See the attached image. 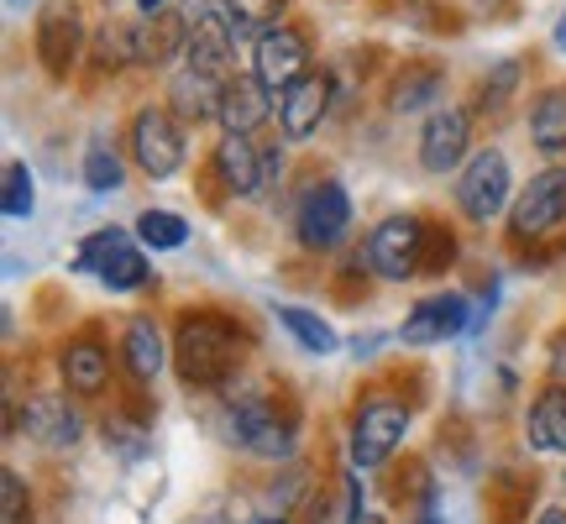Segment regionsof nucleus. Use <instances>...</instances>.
Returning a JSON list of instances; mask_svg holds the SVG:
<instances>
[{
  "label": "nucleus",
  "mask_w": 566,
  "mask_h": 524,
  "mask_svg": "<svg viewBox=\"0 0 566 524\" xmlns=\"http://www.w3.org/2000/svg\"><path fill=\"white\" fill-rule=\"evenodd\" d=\"M279 11H283V0H226V17L237 27V38H242V32H258V38H263L268 27H279Z\"/></svg>",
  "instance_id": "obj_30"
},
{
  "label": "nucleus",
  "mask_w": 566,
  "mask_h": 524,
  "mask_svg": "<svg viewBox=\"0 0 566 524\" xmlns=\"http://www.w3.org/2000/svg\"><path fill=\"white\" fill-rule=\"evenodd\" d=\"M210 168H216V179H221L226 195H237V200L263 195V153H258V142L242 137V132H226V137L216 142Z\"/></svg>",
  "instance_id": "obj_15"
},
{
  "label": "nucleus",
  "mask_w": 566,
  "mask_h": 524,
  "mask_svg": "<svg viewBox=\"0 0 566 524\" xmlns=\"http://www.w3.org/2000/svg\"><path fill=\"white\" fill-rule=\"evenodd\" d=\"M367 268L388 283H405L424 268V221L420 216H388L367 237Z\"/></svg>",
  "instance_id": "obj_6"
},
{
  "label": "nucleus",
  "mask_w": 566,
  "mask_h": 524,
  "mask_svg": "<svg viewBox=\"0 0 566 524\" xmlns=\"http://www.w3.org/2000/svg\"><path fill=\"white\" fill-rule=\"evenodd\" d=\"M331 74H304L300 84H289L283 90V101H279V126H283V137L289 142H304L315 126L331 116Z\"/></svg>",
  "instance_id": "obj_16"
},
{
  "label": "nucleus",
  "mask_w": 566,
  "mask_h": 524,
  "mask_svg": "<svg viewBox=\"0 0 566 524\" xmlns=\"http://www.w3.org/2000/svg\"><path fill=\"white\" fill-rule=\"evenodd\" d=\"M84 184L95 189V195H116L122 189V158H116V147L105 137H95L90 147H84Z\"/></svg>",
  "instance_id": "obj_28"
},
{
  "label": "nucleus",
  "mask_w": 566,
  "mask_h": 524,
  "mask_svg": "<svg viewBox=\"0 0 566 524\" xmlns=\"http://www.w3.org/2000/svg\"><path fill=\"white\" fill-rule=\"evenodd\" d=\"M80 268L111 289V294H137L153 279V262L142 258V247H132L126 231H90L80 242Z\"/></svg>",
  "instance_id": "obj_3"
},
{
  "label": "nucleus",
  "mask_w": 566,
  "mask_h": 524,
  "mask_svg": "<svg viewBox=\"0 0 566 524\" xmlns=\"http://www.w3.org/2000/svg\"><path fill=\"white\" fill-rule=\"evenodd\" d=\"M105 378H111V357H105V346L95 336H80V342L63 346V384L74 388V394H101Z\"/></svg>",
  "instance_id": "obj_23"
},
{
  "label": "nucleus",
  "mask_w": 566,
  "mask_h": 524,
  "mask_svg": "<svg viewBox=\"0 0 566 524\" xmlns=\"http://www.w3.org/2000/svg\"><path fill=\"white\" fill-rule=\"evenodd\" d=\"M258 524H283V520H258Z\"/></svg>",
  "instance_id": "obj_39"
},
{
  "label": "nucleus",
  "mask_w": 566,
  "mask_h": 524,
  "mask_svg": "<svg viewBox=\"0 0 566 524\" xmlns=\"http://www.w3.org/2000/svg\"><path fill=\"white\" fill-rule=\"evenodd\" d=\"M80 11L74 6H42L38 11V59L42 69L53 74V80H69V69H74V59H80Z\"/></svg>",
  "instance_id": "obj_14"
},
{
  "label": "nucleus",
  "mask_w": 566,
  "mask_h": 524,
  "mask_svg": "<svg viewBox=\"0 0 566 524\" xmlns=\"http://www.w3.org/2000/svg\"><path fill=\"white\" fill-rule=\"evenodd\" d=\"M279 325L304 346V352H315V357H331V352L342 346L336 342V331H331L315 310H304V304H279Z\"/></svg>",
  "instance_id": "obj_26"
},
{
  "label": "nucleus",
  "mask_w": 566,
  "mask_h": 524,
  "mask_svg": "<svg viewBox=\"0 0 566 524\" xmlns=\"http://www.w3.org/2000/svg\"><path fill=\"white\" fill-rule=\"evenodd\" d=\"M509 195H514V174H509V158L499 147H483V153H472L462 168V179H457V205H462L467 221H499L504 216Z\"/></svg>",
  "instance_id": "obj_5"
},
{
  "label": "nucleus",
  "mask_w": 566,
  "mask_h": 524,
  "mask_svg": "<svg viewBox=\"0 0 566 524\" xmlns=\"http://www.w3.org/2000/svg\"><path fill=\"white\" fill-rule=\"evenodd\" d=\"M294 231H300L304 252H331V247L346 242L352 231V200L336 179H315L300 195V210H294Z\"/></svg>",
  "instance_id": "obj_4"
},
{
  "label": "nucleus",
  "mask_w": 566,
  "mask_h": 524,
  "mask_svg": "<svg viewBox=\"0 0 566 524\" xmlns=\"http://www.w3.org/2000/svg\"><path fill=\"white\" fill-rule=\"evenodd\" d=\"M137 242L147 252H174V247L189 242V221L174 216V210H142L137 216Z\"/></svg>",
  "instance_id": "obj_27"
},
{
  "label": "nucleus",
  "mask_w": 566,
  "mask_h": 524,
  "mask_svg": "<svg viewBox=\"0 0 566 524\" xmlns=\"http://www.w3.org/2000/svg\"><path fill=\"white\" fill-rule=\"evenodd\" d=\"M132 48H137V63H168L174 53L189 48V17H179V11H153L142 27H132Z\"/></svg>",
  "instance_id": "obj_21"
},
{
  "label": "nucleus",
  "mask_w": 566,
  "mask_h": 524,
  "mask_svg": "<svg viewBox=\"0 0 566 524\" xmlns=\"http://www.w3.org/2000/svg\"><path fill=\"white\" fill-rule=\"evenodd\" d=\"M231 48H237V27H231V17H226V11H189V48H184L189 69L226 74Z\"/></svg>",
  "instance_id": "obj_17"
},
{
  "label": "nucleus",
  "mask_w": 566,
  "mask_h": 524,
  "mask_svg": "<svg viewBox=\"0 0 566 524\" xmlns=\"http://www.w3.org/2000/svg\"><path fill=\"white\" fill-rule=\"evenodd\" d=\"M242 363V331L216 315V310H200V315H184L179 331H174V367H179L184 388H221Z\"/></svg>",
  "instance_id": "obj_1"
},
{
  "label": "nucleus",
  "mask_w": 566,
  "mask_h": 524,
  "mask_svg": "<svg viewBox=\"0 0 566 524\" xmlns=\"http://www.w3.org/2000/svg\"><path fill=\"white\" fill-rule=\"evenodd\" d=\"M420 524H441V520H430V514H424V520H420Z\"/></svg>",
  "instance_id": "obj_37"
},
{
  "label": "nucleus",
  "mask_w": 566,
  "mask_h": 524,
  "mask_svg": "<svg viewBox=\"0 0 566 524\" xmlns=\"http://www.w3.org/2000/svg\"><path fill=\"white\" fill-rule=\"evenodd\" d=\"M446 95V74L436 69V63H405V74L394 80V111L399 116H415V111H424V105H436Z\"/></svg>",
  "instance_id": "obj_24"
},
{
  "label": "nucleus",
  "mask_w": 566,
  "mask_h": 524,
  "mask_svg": "<svg viewBox=\"0 0 566 524\" xmlns=\"http://www.w3.org/2000/svg\"><path fill=\"white\" fill-rule=\"evenodd\" d=\"M551 42H556V48L566 53V11H562V21H556V32H551Z\"/></svg>",
  "instance_id": "obj_34"
},
{
  "label": "nucleus",
  "mask_w": 566,
  "mask_h": 524,
  "mask_svg": "<svg viewBox=\"0 0 566 524\" xmlns=\"http://www.w3.org/2000/svg\"><path fill=\"white\" fill-rule=\"evenodd\" d=\"M231 441L263 457V462H283L294 451V420L279 415V404L263 399V394H247V399L231 404Z\"/></svg>",
  "instance_id": "obj_7"
},
{
  "label": "nucleus",
  "mask_w": 566,
  "mask_h": 524,
  "mask_svg": "<svg viewBox=\"0 0 566 524\" xmlns=\"http://www.w3.org/2000/svg\"><path fill=\"white\" fill-rule=\"evenodd\" d=\"M541 524H566V509H546V514H541Z\"/></svg>",
  "instance_id": "obj_35"
},
{
  "label": "nucleus",
  "mask_w": 566,
  "mask_h": 524,
  "mask_svg": "<svg viewBox=\"0 0 566 524\" xmlns=\"http://www.w3.org/2000/svg\"><path fill=\"white\" fill-rule=\"evenodd\" d=\"M17 425L27 441L48 446V451H69V446L80 441V415H74L69 394H32V399L21 404Z\"/></svg>",
  "instance_id": "obj_13"
},
{
  "label": "nucleus",
  "mask_w": 566,
  "mask_h": 524,
  "mask_svg": "<svg viewBox=\"0 0 566 524\" xmlns=\"http://www.w3.org/2000/svg\"><path fill=\"white\" fill-rule=\"evenodd\" d=\"M126 147L147 179H174L184 168V126L174 111L163 105H142L132 126H126Z\"/></svg>",
  "instance_id": "obj_2"
},
{
  "label": "nucleus",
  "mask_w": 566,
  "mask_h": 524,
  "mask_svg": "<svg viewBox=\"0 0 566 524\" xmlns=\"http://www.w3.org/2000/svg\"><path fill=\"white\" fill-rule=\"evenodd\" d=\"M562 226H566V174L562 168H546L514 200V242H546Z\"/></svg>",
  "instance_id": "obj_10"
},
{
  "label": "nucleus",
  "mask_w": 566,
  "mask_h": 524,
  "mask_svg": "<svg viewBox=\"0 0 566 524\" xmlns=\"http://www.w3.org/2000/svg\"><path fill=\"white\" fill-rule=\"evenodd\" d=\"M32 205H38V189H32V168L27 163H6V221H27L32 216Z\"/></svg>",
  "instance_id": "obj_29"
},
{
  "label": "nucleus",
  "mask_w": 566,
  "mask_h": 524,
  "mask_svg": "<svg viewBox=\"0 0 566 524\" xmlns=\"http://www.w3.org/2000/svg\"><path fill=\"white\" fill-rule=\"evenodd\" d=\"M530 137H535V147H541L546 158H562L566 153V84H556V90H546V95L535 101V111H530Z\"/></svg>",
  "instance_id": "obj_25"
},
{
  "label": "nucleus",
  "mask_w": 566,
  "mask_h": 524,
  "mask_svg": "<svg viewBox=\"0 0 566 524\" xmlns=\"http://www.w3.org/2000/svg\"><path fill=\"white\" fill-rule=\"evenodd\" d=\"M6 6H27V0H6Z\"/></svg>",
  "instance_id": "obj_38"
},
{
  "label": "nucleus",
  "mask_w": 566,
  "mask_h": 524,
  "mask_svg": "<svg viewBox=\"0 0 566 524\" xmlns=\"http://www.w3.org/2000/svg\"><path fill=\"white\" fill-rule=\"evenodd\" d=\"M467 153H472V116H467L462 105L436 111L420 132V168L436 174V179H446V174L467 168Z\"/></svg>",
  "instance_id": "obj_11"
},
{
  "label": "nucleus",
  "mask_w": 566,
  "mask_h": 524,
  "mask_svg": "<svg viewBox=\"0 0 566 524\" xmlns=\"http://www.w3.org/2000/svg\"><path fill=\"white\" fill-rule=\"evenodd\" d=\"M122 357H126V373L137 378V384H153L163 373V331L153 325V315H132L122 331Z\"/></svg>",
  "instance_id": "obj_22"
},
{
  "label": "nucleus",
  "mask_w": 566,
  "mask_h": 524,
  "mask_svg": "<svg viewBox=\"0 0 566 524\" xmlns=\"http://www.w3.org/2000/svg\"><path fill=\"white\" fill-rule=\"evenodd\" d=\"M221 90H226L221 74H205V69H189V63H184L179 74L168 80V111H174L184 126L210 122V116H221Z\"/></svg>",
  "instance_id": "obj_18"
},
{
  "label": "nucleus",
  "mask_w": 566,
  "mask_h": 524,
  "mask_svg": "<svg viewBox=\"0 0 566 524\" xmlns=\"http://www.w3.org/2000/svg\"><path fill=\"white\" fill-rule=\"evenodd\" d=\"M551 378L566 384V331H556V342H551Z\"/></svg>",
  "instance_id": "obj_33"
},
{
  "label": "nucleus",
  "mask_w": 566,
  "mask_h": 524,
  "mask_svg": "<svg viewBox=\"0 0 566 524\" xmlns=\"http://www.w3.org/2000/svg\"><path fill=\"white\" fill-rule=\"evenodd\" d=\"M268 111H273V90H263L258 74H237V80H226V90H221V116H216V122H221L226 132L252 137V132L268 122Z\"/></svg>",
  "instance_id": "obj_19"
},
{
  "label": "nucleus",
  "mask_w": 566,
  "mask_h": 524,
  "mask_svg": "<svg viewBox=\"0 0 566 524\" xmlns=\"http://www.w3.org/2000/svg\"><path fill=\"white\" fill-rule=\"evenodd\" d=\"M451 258H457V237H451L446 226L424 221V268H420V273H446V268H451Z\"/></svg>",
  "instance_id": "obj_32"
},
{
  "label": "nucleus",
  "mask_w": 566,
  "mask_h": 524,
  "mask_svg": "<svg viewBox=\"0 0 566 524\" xmlns=\"http://www.w3.org/2000/svg\"><path fill=\"white\" fill-rule=\"evenodd\" d=\"M525 436L535 451H546V457H566V384H551L535 394L525 415Z\"/></svg>",
  "instance_id": "obj_20"
},
{
  "label": "nucleus",
  "mask_w": 566,
  "mask_h": 524,
  "mask_svg": "<svg viewBox=\"0 0 566 524\" xmlns=\"http://www.w3.org/2000/svg\"><path fill=\"white\" fill-rule=\"evenodd\" d=\"M467 315H472V310H467V294H430V300H420L405 315L399 342L405 346H441V342H451V336H462Z\"/></svg>",
  "instance_id": "obj_12"
},
{
  "label": "nucleus",
  "mask_w": 566,
  "mask_h": 524,
  "mask_svg": "<svg viewBox=\"0 0 566 524\" xmlns=\"http://www.w3.org/2000/svg\"><path fill=\"white\" fill-rule=\"evenodd\" d=\"M0 524H32V493H27L17 467L0 472Z\"/></svg>",
  "instance_id": "obj_31"
},
{
  "label": "nucleus",
  "mask_w": 566,
  "mask_h": 524,
  "mask_svg": "<svg viewBox=\"0 0 566 524\" xmlns=\"http://www.w3.org/2000/svg\"><path fill=\"white\" fill-rule=\"evenodd\" d=\"M409 430V404L399 399H367L357 415H352V462L357 467H384L399 446H405Z\"/></svg>",
  "instance_id": "obj_8"
},
{
  "label": "nucleus",
  "mask_w": 566,
  "mask_h": 524,
  "mask_svg": "<svg viewBox=\"0 0 566 524\" xmlns=\"http://www.w3.org/2000/svg\"><path fill=\"white\" fill-rule=\"evenodd\" d=\"M252 74H258L263 90L283 95L289 84H300L310 74V38H304L300 27H289V21L268 27L263 38L252 42Z\"/></svg>",
  "instance_id": "obj_9"
},
{
  "label": "nucleus",
  "mask_w": 566,
  "mask_h": 524,
  "mask_svg": "<svg viewBox=\"0 0 566 524\" xmlns=\"http://www.w3.org/2000/svg\"><path fill=\"white\" fill-rule=\"evenodd\" d=\"M142 11H147V17H153V11H168V0H137Z\"/></svg>",
  "instance_id": "obj_36"
}]
</instances>
